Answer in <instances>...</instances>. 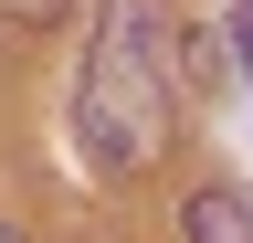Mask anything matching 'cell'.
<instances>
[{
	"instance_id": "1",
	"label": "cell",
	"mask_w": 253,
	"mask_h": 243,
	"mask_svg": "<svg viewBox=\"0 0 253 243\" xmlns=\"http://www.w3.org/2000/svg\"><path fill=\"white\" fill-rule=\"evenodd\" d=\"M74 138L106 180L148 169L169 148V21H158V0H106L95 11V53H84V85H74Z\"/></svg>"
},
{
	"instance_id": "3",
	"label": "cell",
	"mask_w": 253,
	"mask_h": 243,
	"mask_svg": "<svg viewBox=\"0 0 253 243\" xmlns=\"http://www.w3.org/2000/svg\"><path fill=\"white\" fill-rule=\"evenodd\" d=\"M221 32H232V53H243V74H253V0H232V21H221Z\"/></svg>"
},
{
	"instance_id": "2",
	"label": "cell",
	"mask_w": 253,
	"mask_h": 243,
	"mask_svg": "<svg viewBox=\"0 0 253 243\" xmlns=\"http://www.w3.org/2000/svg\"><path fill=\"white\" fill-rule=\"evenodd\" d=\"M179 233L190 243H253V201L243 191H190L179 201Z\"/></svg>"
},
{
	"instance_id": "4",
	"label": "cell",
	"mask_w": 253,
	"mask_h": 243,
	"mask_svg": "<svg viewBox=\"0 0 253 243\" xmlns=\"http://www.w3.org/2000/svg\"><path fill=\"white\" fill-rule=\"evenodd\" d=\"M0 243H11V233H0Z\"/></svg>"
}]
</instances>
